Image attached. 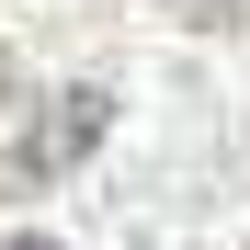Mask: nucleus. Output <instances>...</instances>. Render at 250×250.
I'll return each instance as SVG.
<instances>
[{
    "mask_svg": "<svg viewBox=\"0 0 250 250\" xmlns=\"http://www.w3.org/2000/svg\"><path fill=\"white\" fill-rule=\"evenodd\" d=\"M0 91H12V57H0Z\"/></svg>",
    "mask_w": 250,
    "mask_h": 250,
    "instance_id": "7ed1b4c3",
    "label": "nucleus"
},
{
    "mask_svg": "<svg viewBox=\"0 0 250 250\" xmlns=\"http://www.w3.org/2000/svg\"><path fill=\"white\" fill-rule=\"evenodd\" d=\"M103 137H114V91H103V80H68V91L12 137V182H57V171H80Z\"/></svg>",
    "mask_w": 250,
    "mask_h": 250,
    "instance_id": "f257e3e1",
    "label": "nucleus"
},
{
    "mask_svg": "<svg viewBox=\"0 0 250 250\" xmlns=\"http://www.w3.org/2000/svg\"><path fill=\"white\" fill-rule=\"evenodd\" d=\"M0 250H57V239H0Z\"/></svg>",
    "mask_w": 250,
    "mask_h": 250,
    "instance_id": "f03ea898",
    "label": "nucleus"
}]
</instances>
